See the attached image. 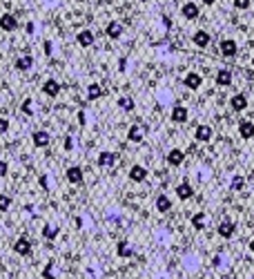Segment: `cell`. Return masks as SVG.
I'll return each instance as SVG.
<instances>
[{"mask_svg": "<svg viewBox=\"0 0 254 279\" xmlns=\"http://www.w3.org/2000/svg\"><path fill=\"white\" fill-rule=\"evenodd\" d=\"M76 42H78L80 47H89L94 42V34L89 32V30H85V32H80L78 36H76Z\"/></svg>", "mask_w": 254, "mask_h": 279, "instance_id": "obj_12", "label": "cell"}, {"mask_svg": "<svg viewBox=\"0 0 254 279\" xmlns=\"http://www.w3.org/2000/svg\"><path fill=\"white\" fill-rule=\"evenodd\" d=\"M33 146H38V148H45V146H49V134L47 132H33Z\"/></svg>", "mask_w": 254, "mask_h": 279, "instance_id": "obj_17", "label": "cell"}, {"mask_svg": "<svg viewBox=\"0 0 254 279\" xmlns=\"http://www.w3.org/2000/svg\"><path fill=\"white\" fill-rule=\"evenodd\" d=\"M192 194H194V190H192L190 184H181L176 188V196H179V199H190Z\"/></svg>", "mask_w": 254, "mask_h": 279, "instance_id": "obj_21", "label": "cell"}, {"mask_svg": "<svg viewBox=\"0 0 254 279\" xmlns=\"http://www.w3.org/2000/svg\"><path fill=\"white\" fill-rule=\"evenodd\" d=\"M42 237H45V239H49V242H51V239H56V237H58V226L47 224L45 228H42Z\"/></svg>", "mask_w": 254, "mask_h": 279, "instance_id": "obj_23", "label": "cell"}, {"mask_svg": "<svg viewBox=\"0 0 254 279\" xmlns=\"http://www.w3.org/2000/svg\"><path fill=\"white\" fill-rule=\"evenodd\" d=\"M230 105H232V110H237V112H243V110L248 108V98L243 94H237V96H232Z\"/></svg>", "mask_w": 254, "mask_h": 279, "instance_id": "obj_11", "label": "cell"}, {"mask_svg": "<svg viewBox=\"0 0 254 279\" xmlns=\"http://www.w3.org/2000/svg\"><path fill=\"white\" fill-rule=\"evenodd\" d=\"M105 32H107V36H109V38H118V36L123 34V27H121V22H109L107 30H105Z\"/></svg>", "mask_w": 254, "mask_h": 279, "instance_id": "obj_24", "label": "cell"}, {"mask_svg": "<svg viewBox=\"0 0 254 279\" xmlns=\"http://www.w3.org/2000/svg\"><path fill=\"white\" fill-rule=\"evenodd\" d=\"M183 161H185V152L183 150H170V154H167V163H170V166L179 168Z\"/></svg>", "mask_w": 254, "mask_h": 279, "instance_id": "obj_7", "label": "cell"}, {"mask_svg": "<svg viewBox=\"0 0 254 279\" xmlns=\"http://www.w3.org/2000/svg\"><path fill=\"white\" fill-rule=\"evenodd\" d=\"M201 83H203V78H201L196 72H190L188 76H185V85H188L190 90H199L201 88Z\"/></svg>", "mask_w": 254, "mask_h": 279, "instance_id": "obj_13", "label": "cell"}, {"mask_svg": "<svg viewBox=\"0 0 254 279\" xmlns=\"http://www.w3.org/2000/svg\"><path fill=\"white\" fill-rule=\"evenodd\" d=\"M230 188H232V190H243V188H246V179H243L241 174H237L232 179V186H230Z\"/></svg>", "mask_w": 254, "mask_h": 279, "instance_id": "obj_29", "label": "cell"}, {"mask_svg": "<svg viewBox=\"0 0 254 279\" xmlns=\"http://www.w3.org/2000/svg\"><path fill=\"white\" fill-rule=\"evenodd\" d=\"M87 96H89V100L100 98V96H103V88H100L98 83H92V85L87 88Z\"/></svg>", "mask_w": 254, "mask_h": 279, "instance_id": "obj_25", "label": "cell"}, {"mask_svg": "<svg viewBox=\"0 0 254 279\" xmlns=\"http://www.w3.org/2000/svg\"><path fill=\"white\" fill-rule=\"evenodd\" d=\"M114 163H116V154H114V152H109V150L100 152V156H98V168H114Z\"/></svg>", "mask_w": 254, "mask_h": 279, "instance_id": "obj_5", "label": "cell"}, {"mask_svg": "<svg viewBox=\"0 0 254 279\" xmlns=\"http://www.w3.org/2000/svg\"><path fill=\"white\" fill-rule=\"evenodd\" d=\"M172 121H174V123H185V121H188V108L176 105V108L172 110Z\"/></svg>", "mask_w": 254, "mask_h": 279, "instance_id": "obj_8", "label": "cell"}, {"mask_svg": "<svg viewBox=\"0 0 254 279\" xmlns=\"http://www.w3.org/2000/svg\"><path fill=\"white\" fill-rule=\"evenodd\" d=\"M230 279H239V277H230Z\"/></svg>", "mask_w": 254, "mask_h": 279, "instance_id": "obj_41", "label": "cell"}, {"mask_svg": "<svg viewBox=\"0 0 254 279\" xmlns=\"http://www.w3.org/2000/svg\"><path fill=\"white\" fill-rule=\"evenodd\" d=\"M170 208H172V201L167 199L165 194L156 196V210H159V212H170Z\"/></svg>", "mask_w": 254, "mask_h": 279, "instance_id": "obj_19", "label": "cell"}, {"mask_svg": "<svg viewBox=\"0 0 254 279\" xmlns=\"http://www.w3.org/2000/svg\"><path fill=\"white\" fill-rule=\"evenodd\" d=\"M194 138L201 143H208L210 138H212V128H210V125H199V128L194 130Z\"/></svg>", "mask_w": 254, "mask_h": 279, "instance_id": "obj_3", "label": "cell"}, {"mask_svg": "<svg viewBox=\"0 0 254 279\" xmlns=\"http://www.w3.org/2000/svg\"><path fill=\"white\" fill-rule=\"evenodd\" d=\"M116 252H118V257H132V248L127 246V242H118V246H116Z\"/></svg>", "mask_w": 254, "mask_h": 279, "instance_id": "obj_26", "label": "cell"}, {"mask_svg": "<svg viewBox=\"0 0 254 279\" xmlns=\"http://www.w3.org/2000/svg\"><path fill=\"white\" fill-rule=\"evenodd\" d=\"M7 163H4V161H0V176H4V174H7Z\"/></svg>", "mask_w": 254, "mask_h": 279, "instance_id": "obj_36", "label": "cell"}, {"mask_svg": "<svg viewBox=\"0 0 254 279\" xmlns=\"http://www.w3.org/2000/svg\"><path fill=\"white\" fill-rule=\"evenodd\" d=\"M13 250H16L20 257H29V254H31V242H29V239H25V237L16 239V244H13Z\"/></svg>", "mask_w": 254, "mask_h": 279, "instance_id": "obj_1", "label": "cell"}, {"mask_svg": "<svg viewBox=\"0 0 254 279\" xmlns=\"http://www.w3.org/2000/svg\"><path fill=\"white\" fill-rule=\"evenodd\" d=\"M217 232H219V237H223V239H230V237H234V221H221L219 224V228H217Z\"/></svg>", "mask_w": 254, "mask_h": 279, "instance_id": "obj_4", "label": "cell"}, {"mask_svg": "<svg viewBox=\"0 0 254 279\" xmlns=\"http://www.w3.org/2000/svg\"><path fill=\"white\" fill-rule=\"evenodd\" d=\"M252 4V0H234V7L237 9H248Z\"/></svg>", "mask_w": 254, "mask_h": 279, "instance_id": "obj_33", "label": "cell"}, {"mask_svg": "<svg viewBox=\"0 0 254 279\" xmlns=\"http://www.w3.org/2000/svg\"><path fill=\"white\" fill-rule=\"evenodd\" d=\"M250 250H252V252H254V239H252V242H250Z\"/></svg>", "mask_w": 254, "mask_h": 279, "instance_id": "obj_40", "label": "cell"}, {"mask_svg": "<svg viewBox=\"0 0 254 279\" xmlns=\"http://www.w3.org/2000/svg\"><path fill=\"white\" fill-rule=\"evenodd\" d=\"M71 146H74V141L67 136V138H65V150H71Z\"/></svg>", "mask_w": 254, "mask_h": 279, "instance_id": "obj_37", "label": "cell"}, {"mask_svg": "<svg viewBox=\"0 0 254 279\" xmlns=\"http://www.w3.org/2000/svg\"><path fill=\"white\" fill-rule=\"evenodd\" d=\"M123 279H127V277H123Z\"/></svg>", "mask_w": 254, "mask_h": 279, "instance_id": "obj_44", "label": "cell"}, {"mask_svg": "<svg viewBox=\"0 0 254 279\" xmlns=\"http://www.w3.org/2000/svg\"><path fill=\"white\" fill-rule=\"evenodd\" d=\"M22 112L31 114V100H25V103H22Z\"/></svg>", "mask_w": 254, "mask_h": 279, "instance_id": "obj_35", "label": "cell"}, {"mask_svg": "<svg viewBox=\"0 0 254 279\" xmlns=\"http://www.w3.org/2000/svg\"><path fill=\"white\" fill-rule=\"evenodd\" d=\"M42 277H45V279H56V275H54V264H47V268H45V272H42Z\"/></svg>", "mask_w": 254, "mask_h": 279, "instance_id": "obj_32", "label": "cell"}, {"mask_svg": "<svg viewBox=\"0 0 254 279\" xmlns=\"http://www.w3.org/2000/svg\"><path fill=\"white\" fill-rule=\"evenodd\" d=\"M145 176H147V170H145L143 166H134L132 170H129V179H132V181H136V184L145 181Z\"/></svg>", "mask_w": 254, "mask_h": 279, "instance_id": "obj_9", "label": "cell"}, {"mask_svg": "<svg viewBox=\"0 0 254 279\" xmlns=\"http://www.w3.org/2000/svg\"><path fill=\"white\" fill-rule=\"evenodd\" d=\"M145 2H147V0H145Z\"/></svg>", "mask_w": 254, "mask_h": 279, "instance_id": "obj_45", "label": "cell"}, {"mask_svg": "<svg viewBox=\"0 0 254 279\" xmlns=\"http://www.w3.org/2000/svg\"><path fill=\"white\" fill-rule=\"evenodd\" d=\"M239 134H241L243 138H252L254 136V123L243 121L241 125H239Z\"/></svg>", "mask_w": 254, "mask_h": 279, "instance_id": "obj_15", "label": "cell"}, {"mask_svg": "<svg viewBox=\"0 0 254 279\" xmlns=\"http://www.w3.org/2000/svg\"><path fill=\"white\" fill-rule=\"evenodd\" d=\"M192 226H194L196 230H201V228H205V214L203 212H199V214H194L192 217Z\"/></svg>", "mask_w": 254, "mask_h": 279, "instance_id": "obj_27", "label": "cell"}, {"mask_svg": "<svg viewBox=\"0 0 254 279\" xmlns=\"http://www.w3.org/2000/svg\"><path fill=\"white\" fill-rule=\"evenodd\" d=\"M217 83L221 85V88H228V85L232 83V72H230V70H221L217 74Z\"/></svg>", "mask_w": 254, "mask_h": 279, "instance_id": "obj_18", "label": "cell"}, {"mask_svg": "<svg viewBox=\"0 0 254 279\" xmlns=\"http://www.w3.org/2000/svg\"><path fill=\"white\" fill-rule=\"evenodd\" d=\"M221 52H223V56H234L237 54V42L230 40V38L228 40H223L221 42Z\"/></svg>", "mask_w": 254, "mask_h": 279, "instance_id": "obj_20", "label": "cell"}, {"mask_svg": "<svg viewBox=\"0 0 254 279\" xmlns=\"http://www.w3.org/2000/svg\"><path fill=\"white\" fill-rule=\"evenodd\" d=\"M42 92H45L47 96H58V92H60L58 80H56V78H49L45 85H42Z\"/></svg>", "mask_w": 254, "mask_h": 279, "instance_id": "obj_10", "label": "cell"}, {"mask_svg": "<svg viewBox=\"0 0 254 279\" xmlns=\"http://www.w3.org/2000/svg\"><path fill=\"white\" fill-rule=\"evenodd\" d=\"M9 130V121L7 118H0V134H4Z\"/></svg>", "mask_w": 254, "mask_h": 279, "instance_id": "obj_34", "label": "cell"}, {"mask_svg": "<svg viewBox=\"0 0 254 279\" xmlns=\"http://www.w3.org/2000/svg\"><path fill=\"white\" fill-rule=\"evenodd\" d=\"M192 40H194V45H199V47H208V42H210V34L208 32H196L194 36H192Z\"/></svg>", "mask_w": 254, "mask_h": 279, "instance_id": "obj_14", "label": "cell"}, {"mask_svg": "<svg viewBox=\"0 0 254 279\" xmlns=\"http://www.w3.org/2000/svg\"><path fill=\"white\" fill-rule=\"evenodd\" d=\"M252 67H254V58H252Z\"/></svg>", "mask_w": 254, "mask_h": 279, "instance_id": "obj_42", "label": "cell"}, {"mask_svg": "<svg viewBox=\"0 0 254 279\" xmlns=\"http://www.w3.org/2000/svg\"><path fill=\"white\" fill-rule=\"evenodd\" d=\"M127 138H129V141H134V143H141L143 141V130L138 128V125H132V128H129V132H127Z\"/></svg>", "mask_w": 254, "mask_h": 279, "instance_id": "obj_22", "label": "cell"}, {"mask_svg": "<svg viewBox=\"0 0 254 279\" xmlns=\"http://www.w3.org/2000/svg\"><path fill=\"white\" fill-rule=\"evenodd\" d=\"M0 27H2L4 32H13L18 27V20L11 16V14H4V16H0Z\"/></svg>", "mask_w": 254, "mask_h": 279, "instance_id": "obj_6", "label": "cell"}, {"mask_svg": "<svg viewBox=\"0 0 254 279\" xmlns=\"http://www.w3.org/2000/svg\"><path fill=\"white\" fill-rule=\"evenodd\" d=\"M78 2H83V0H78Z\"/></svg>", "mask_w": 254, "mask_h": 279, "instance_id": "obj_43", "label": "cell"}, {"mask_svg": "<svg viewBox=\"0 0 254 279\" xmlns=\"http://www.w3.org/2000/svg\"><path fill=\"white\" fill-rule=\"evenodd\" d=\"M47 184H49V181H47V176H40V186L45 188V190H49V186H47Z\"/></svg>", "mask_w": 254, "mask_h": 279, "instance_id": "obj_38", "label": "cell"}, {"mask_svg": "<svg viewBox=\"0 0 254 279\" xmlns=\"http://www.w3.org/2000/svg\"><path fill=\"white\" fill-rule=\"evenodd\" d=\"M9 206H11V199H9L7 194H0V212L9 210Z\"/></svg>", "mask_w": 254, "mask_h": 279, "instance_id": "obj_30", "label": "cell"}, {"mask_svg": "<svg viewBox=\"0 0 254 279\" xmlns=\"http://www.w3.org/2000/svg\"><path fill=\"white\" fill-rule=\"evenodd\" d=\"M31 65H33V58H31V56H22V58L16 62V67H18V70H29Z\"/></svg>", "mask_w": 254, "mask_h": 279, "instance_id": "obj_28", "label": "cell"}, {"mask_svg": "<svg viewBox=\"0 0 254 279\" xmlns=\"http://www.w3.org/2000/svg\"><path fill=\"white\" fill-rule=\"evenodd\" d=\"M183 16L188 18V20H194V18L199 16V4H194V2L183 4Z\"/></svg>", "mask_w": 254, "mask_h": 279, "instance_id": "obj_16", "label": "cell"}, {"mask_svg": "<svg viewBox=\"0 0 254 279\" xmlns=\"http://www.w3.org/2000/svg\"><path fill=\"white\" fill-rule=\"evenodd\" d=\"M203 4H212V2H217V0H201Z\"/></svg>", "mask_w": 254, "mask_h": 279, "instance_id": "obj_39", "label": "cell"}, {"mask_svg": "<svg viewBox=\"0 0 254 279\" xmlns=\"http://www.w3.org/2000/svg\"><path fill=\"white\" fill-rule=\"evenodd\" d=\"M118 105H121L123 110H127V112L129 110H134V100L132 98H118Z\"/></svg>", "mask_w": 254, "mask_h": 279, "instance_id": "obj_31", "label": "cell"}, {"mask_svg": "<svg viewBox=\"0 0 254 279\" xmlns=\"http://www.w3.org/2000/svg\"><path fill=\"white\" fill-rule=\"evenodd\" d=\"M67 181H69V184H74V186H80V184H83V170H80L78 166L67 168Z\"/></svg>", "mask_w": 254, "mask_h": 279, "instance_id": "obj_2", "label": "cell"}]
</instances>
